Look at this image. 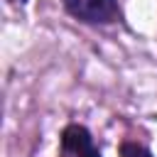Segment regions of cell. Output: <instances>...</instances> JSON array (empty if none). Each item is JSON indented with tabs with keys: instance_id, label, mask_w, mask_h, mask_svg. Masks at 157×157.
Returning a JSON list of instances; mask_svg holds the SVG:
<instances>
[{
	"instance_id": "cell-3",
	"label": "cell",
	"mask_w": 157,
	"mask_h": 157,
	"mask_svg": "<svg viewBox=\"0 0 157 157\" xmlns=\"http://www.w3.org/2000/svg\"><path fill=\"white\" fill-rule=\"evenodd\" d=\"M120 157H152V152L137 142H125L120 147Z\"/></svg>"
},
{
	"instance_id": "cell-2",
	"label": "cell",
	"mask_w": 157,
	"mask_h": 157,
	"mask_svg": "<svg viewBox=\"0 0 157 157\" xmlns=\"http://www.w3.org/2000/svg\"><path fill=\"white\" fill-rule=\"evenodd\" d=\"M61 152H64V157H101L98 147L93 145L91 132L83 125H66L64 128Z\"/></svg>"
},
{
	"instance_id": "cell-1",
	"label": "cell",
	"mask_w": 157,
	"mask_h": 157,
	"mask_svg": "<svg viewBox=\"0 0 157 157\" xmlns=\"http://www.w3.org/2000/svg\"><path fill=\"white\" fill-rule=\"evenodd\" d=\"M64 7L83 22L108 25L120 20V7L115 0H64Z\"/></svg>"
},
{
	"instance_id": "cell-4",
	"label": "cell",
	"mask_w": 157,
	"mask_h": 157,
	"mask_svg": "<svg viewBox=\"0 0 157 157\" xmlns=\"http://www.w3.org/2000/svg\"><path fill=\"white\" fill-rule=\"evenodd\" d=\"M10 2H25V0H10Z\"/></svg>"
}]
</instances>
